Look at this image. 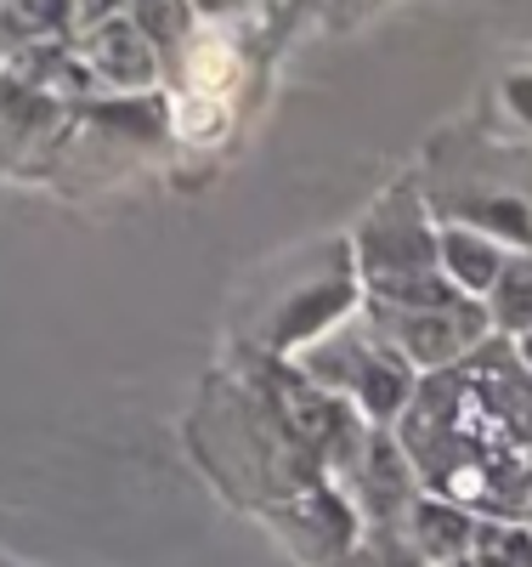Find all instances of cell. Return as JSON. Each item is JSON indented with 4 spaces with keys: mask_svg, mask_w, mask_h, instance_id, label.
<instances>
[]
</instances>
